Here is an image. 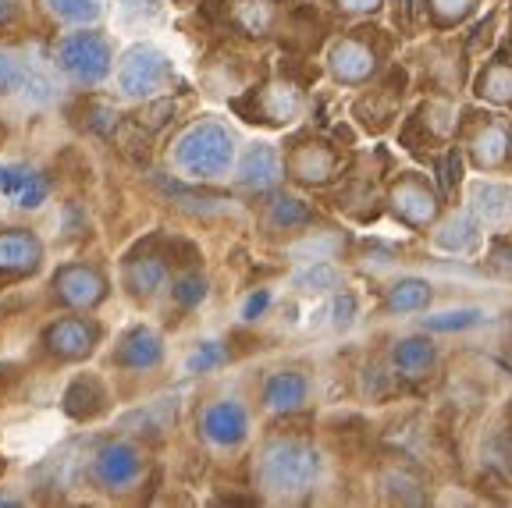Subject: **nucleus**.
<instances>
[{
    "mask_svg": "<svg viewBox=\"0 0 512 508\" xmlns=\"http://www.w3.org/2000/svg\"><path fill=\"white\" fill-rule=\"evenodd\" d=\"M256 480L274 501H296L310 494L320 480V455L306 441L285 437L271 441L256 462Z\"/></svg>",
    "mask_w": 512,
    "mask_h": 508,
    "instance_id": "f257e3e1",
    "label": "nucleus"
},
{
    "mask_svg": "<svg viewBox=\"0 0 512 508\" xmlns=\"http://www.w3.org/2000/svg\"><path fill=\"white\" fill-rule=\"evenodd\" d=\"M235 157V139L232 132L217 121H200L178 139L175 146V164L192 178H217L232 167Z\"/></svg>",
    "mask_w": 512,
    "mask_h": 508,
    "instance_id": "f03ea898",
    "label": "nucleus"
},
{
    "mask_svg": "<svg viewBox=\"0 0 512 508\" xmlns=\"http://www.w3.org/2000/svg\"><path fill=\"white\" fill-rule=\"evenodd\" d=\"M175 79L171 57L157 47H132L118 68V89L125 96H153Z\"/></svg>",
    "mask_w": 512,
    "mask_h": 508,
    "instance_id": "7ed1b4c3",
    "label": "nucleus"
},
{
    "mask_svg": "<svg viewBox=\"0 0 512 508\" xmlns=\"http://www.w3.org/2000/svg\"><path fill=\"white\" fill-rule=\"evenodd\" d=\"M57 64L75 82H100L111 68V47L93 32H79L57 47Z\"/></svg>",
    "mask_w": 512,
    "mask_h": 508,
    "instance_id": "20e7f679",
    "label": "nucleus"
},
{
    "mask_svg": "<svg viewBox=\"0 0 512 508\" xmlns=\"http://www.w3.org/2000/svg\"><path fill=\"white\" fill-rule=\"evenodd\" d=\"M93 473L107 491H128L143 477V452L136 445H128V441L104 445L93 459Z\"/></svg>",
    "mask_w": 512,
    "mask_h": 508,
    "instance_id": "39448f33",
    "label": "nucleus"
},
{
    "mask_svg": "<svg viewBox=\"0 0 512 508\" xmlns=\"http://www.w3.org/2000/svg\"><path fill=\"white\" fill-rule=\"evenodd\" d=\"M203 437L217 448H235L249 437V416L239 402H214L203 409Z\"/></svg>",
    "mask_w": 512,
    "mask_h": 508,
    "instance_id": "423d86ee",
    "label": "nucleus"
},
{
    "mask_svg": "<svg viewBox=\"0 0 512 508\" xmlns=\"http://www.w3.org/2000/svg\"><path fill=\"white\" fill-rule=\"evenodd\" d=\"M392 207L406 224L427 228V224L438 217V196H434V189L424 178L406 175V178H399V185L392 189Z\"/></svg>",
    "mask_w": 512,
    "mask_h": 508,
    "instance_id": "0eeeda50",
    "label": "nucleus"
},
{
    "mask_svg": "<svg viewBox=\"0 0 512 508\" xmlns=\"http://www.w3.org/2000/svg\"><path fill=\"white\" fill-rule=\"evenodd\" d=\"M50 79L25 54H0V93L29 96V100H50Z\"/></svg>",
    "mask_w": 512,
    "mask_h": 508,
    "instance_id": "6e6552de",
    "label": "nucleus"
},
{
    "mask_svg": "<svg viewBox=\"0 0 512 508\" xmlns=\"http://www.w3.org/2000/svg\"><path fill=\"white\" fill-rule=\"evenodd\" d=\"M50 196V182L25 164H0V199H8L15 207L32 210Z\"/></svg>",
    "mask_w": 512,
    "mask_h": 508,
    "instance_id": "1a4fd4ad",
    "label": "nucleus"
},
{
    "mask_svg": "<svg viewBox=\"0 0 512 508\" xmlns=\"http://www.w3.org/2000/svg\"><path fill=\"white\" fill-rule=\"evenodd\" d=\"M377 68V54L370 50V43L363 40H342L331 50V72L342 82H367Z\"/></svg>",
    "mask_w": 512,
    "mask_h": 508,
    "instance_id": "9d476101",
    "label": "nucleus"
},
{
    "mask_svg": "<svg viewBox=\"0 0 512 508\" xmlns=\"http://www.w3.org/2000/svg\"><path fill=\"white\" fill-rule=\"evenodd\" d=\"M57 295L72 306H93L104 299V278L93 267H64L54 278Z\"/></svg>",
    "mask_w": 512,
    "mask_h": 508,
    "instance_id": "9b49d317",
    "label": "nucleus"
},
{
    "mask_svg": "<svg viewBox=\"0 0 512 508\" xmlns=\"http://www.w3.org/2000/svg\"><path fill=\"white\" fill-rule=\"evenodd\" d=\"M47 345L57 352V356H64V359H82V356H89V352H93L96 327L86 324V320L68 317V320H61V324L50 327V331H47Z\"/></svg>",
    "mask_w": 512,
    "mask_h": 508,
    "instance_id": "f8f14e48",
    "label": "nucleus"
},
{
    "mask_svg": "<svg viewBox=\"0 0 512 508\" xmlns=\"http://www.w3.org/2000/svg\"><path fill=\"white\" fill-rule=\"evenodd\" d=\"M310 395V381L296 370H285V374H274L264 388V405L271 413H299Z\"/></svg>",
    "mask_w": 512,
    "mask_h": 508,
    "instance_id": "ddd939ff",
    "label": "nucleus"
},
{
    "mask_svg": "<svg viewBox=\"0 0 512 508\" xmlns=\"http://www.w3.org/2000/svg\"><path fill=\"white\" fill-rule=\"evenodd\" d=\"M392 363H395V370H399L402 377H409V381H420V377H427L434 366H438V349H434L427 338L413 334V338H402V342H395Z\"/></svg>",
    "mask_w": 512,
    "mask_h": 508,
    "instance_id": "4468645a",
    "label": "nucleus"
},
{
    "mask_svg": "<svg viewBox=\"0 0 512 508\" xmlns=\"http://www.w3.org/2000/svg\"><path fill=\"white\" fill-rule=\"evenodd\" d=\"M278 175H281V164H278V153L274 146L267 143H256L253 150L246 153L242 160V171H239V182L253 192H267L278 185Z\"/></svg>",
    "mask_w": 512,
    "mask_h": 508,
    "instance_id": "2eb2a0df",
    "label": "nucleus"
},
{
    "mask_svg": "<svg viewBox=\"0 0 512 508\" xmlns=\"http://www.w3.org/2000/svg\"><path fill=\"white\" fill-rule=\"evenodd\" d=\"M43 249L40 239L29 235V231H8V235H0V270L4 274H25L40 263Z\"/></svg>",
    "mask_w": 512,
    "mask_h": 508,
    "instance_id": "dca6fc26",
    "label": "nucleus"
},
{
    "mask_svg": "<svg viewBox=\"0 0 512 508\" xmlns=\"http://www.w3.org/2000/svg\"><path fill=\"white\" fill-rule=\"evenodd\" d=\"M509 143L512 139H509V132H505V125L488 121V125L473 135V143H470L473 164H477L480 171H498V167L509 160Z\"/></svg>",
    "mask_w": 512,
    "mask_h": 508,
    "instance_id": "f3484780",
    "label": "nucleus"
},
{
    "mask_svg": "<svg viewBox=\"0 0 512 508\" xmlns=\"http://www.w3.org/2000/svg\"><path fill=\"white\" fill-rule=\"evenodd\" d=\"M164 349H160V338L150 331V327H132V331L121 338L118 349V363L132 366V370H153L160 363Z\"/></svg>",
    "mask_w": 512,
    "mask_h": 508,
    "instance_id": "a211bd4d",
    "label": "nucleus"
},
{
    "mask_svg": "<svg viewBox=\"0 0 512 508\" xmlns=\"http://www.w3.org/2000/svg\"><path fill=\"white\" fill-rule=\"evenodd\" d=\"M473 214L484 224H505L512 214V189L502 182L473 185Z\"/></svg>",
    "mask_w": 512,
    "mask_h": 508,
    "instance_id": "6ab92c4d",
    "label": "nucleus"
},
{
    "mask_svg": "<svg viewBox=\"0 0 512 508\" xmlns=\"http://www.w3.org/2000/svg\"><path fill=\"white\" fill-rule=\"evenodd\" d=\"M292 171H296V178H303V182H328V178L335 175V153L320 143L299 146V150L292 153Z\"/></svg>",
    "mask_w": 512,
    "mask_h": 508,
    "instance_id": "aec40b11",
    "label": "nucleus"
},
{
    "mask_svg": "<svg viewBox=\"0 0 512 508\" xmlns=\"http://www.w3.org/2000/svg\"><path fill=\"white\" fill-rule=\"evenodd\" d=\"M125 281H128V288H132V295H139V299H150V295H157L160 288H164V281H168V263L157 260V256L136 260L132 267H128Z\"/></svg>",
    "mask_w": 512,
    "mask_h": 508,
    "instance_id": "412c9836",
    "label": "nucleus"
},
{
    "mask_svg": "<svg viewBox=\"0 0 512 508\" xmlns=\"http://www.w3.org/2000/svg\"><path fill=\"white\" fill-rule=\"evenodd\" d=\"M427 302H431V285L420 278L395 281V285L388 288V295H384V306L392 313H416V310H424Z\"/></svg>",
    "mask_w": 512,
    "mask_h": 508,
    "instance_id": "4be33fe9",
    "label": "nucleus"
},
{
    "mask_svg": "<svg viewBox=\"0 0 512 508\" xmlns=\"http://www.w3.org/2000/svg\"><path fill=\"white\" fill-rule=\"evenodd\" d=\"M441 249H452V253H466V249L477 246V224H473L470 214H456L452 221L441 228L438 235Z\"/></svg>",
    "mask_w": 512,
    "mask_h": 508,
    "instance_id": "5701e85b",
    "label": "nucleus"
},
{
    "mask_svg": "<svg viewBox=\"0 0 512 508\" xmlns=\"http://www.w3.org/2000/svg\"><path fill=\"white\" fill-rule=\"evenodd\" d=\"M484 100L491 104H512V68L509 64H488V72L480 75V89Z\"/></svg>",
    "mask_w": 512,
    "mask_h": 508,
    "instance_id": "b1692460",
    "label": "nucleus"
},
{
    "mask_svg": "<svg viewBox=\"0 0 512 508\" xmlns=\"http://www.w3.org/2000/svg\"><path fill=\"white\" fill-rule=\"evenodd\" d=\"M235 22L249 32H267L274 22V4L271 0H239V8H235Z\"/></svg>",
    "mask_w": 512,
    "mask_h": 508,
    "instance_id": "393cba45",
    "label": "nucleus"
},
{
    "mask_svg": "<svg viewBox=\"0 0 512 508\" xmlns=\"http://www.w3.org/2000/svg\"><path fill=\"white\" fill-rule=\"evenodd\" d=\"M296 288H299V292H310V295L331 292V288H338V270L331 267V263L317 260L313 267H306L303 274H299V278H296Z\"/></svg>",
    "mask_w": 512,
    "mask_h": 508,
    "instance_id": "a878e982",
    "label": "nucleus"
},
{
    "mask_svg": "<svg viewBox=\"0 0 512 508\" xmlns=\"http://www.w3.org/2000/svg\"><path fill=\"white\" fill-rule=\"evenodd\" d=\"M484 317H488L484 310L463 306V310H448V313H438V317L424 320V327L427 331H466V327H477Z\"/></svg>",
    "mask_w": 512,
    "mask_h": 508,
    "instance_id": "bb28decb",
    "label": "nucleus"
},
{
    "mask_svg": "<svg viewBox=\"0 0 512 508\" xmlns=\"http://www.w3.org/2000/svg\"><path fill=\"white\" fill-rule=\"evenodd\" d=\"M310 207H306L303 199H296V196H285V199H278L271 207V221L278 224V228H299V224H306L310 221Z\"/></svg>",
    "mask_w": 512,
    "mask_h": 508,
    "instance_id": "cd10ccee",
    "label": "nucleus"
},
{
    "mask_svg": "<svg viewBox=\"0 0 512 508\" xmlns=\"http://www.w3.org/2000/svg\"><path fill=\"white\" fill-rule=\"evenodd\" d=\"M224 359H228V352H224L221 342H203L200 349H192V356L185 359V370H189V374H210Z\"/></svg>",
    "mask_w": 512,
    "mask_h": 508,
    "instance_id": "c85d7f7f",
    "label": "nucleus"
},
{
    "mask_svg": "<svg viewBox=\"0 0 512 508\" xmlns=\"http://www.w3.org/2000/svg\"><path fill=\"white\" fill-rule=\"evenodd\" d=\"M50 8L68 22H93L100 15V0H50Z\"/></svg>",
    "mask_w": 512,
    "mask_h": 508,
    "instance_id": "c756f323",
    "label": "nucleus"
},
{
    "mask_svg": "<svg viewBox=\"0 0 512 508\" xmlns=\"http://www.w3.org/2000/svg\"><path fill=\"white\" fill-rule=\"evenodd\" d=\"M477 8V0H431V11L441 25H456L463 22L470 11Z\"/></svg>",
    "mask_w": 512,
    "mask_h": 508,
    "instance_id": "7c9ffc66",
    "label": "nucleus"
},
{
    "mask_svg": "<svg viewBox=\"0 0 512 508\" xmlns=\"http://www.w3.org/2000/svg\"><path fill=\"white\" fill-rule=\"evenodd\" d=\"M171 295H175L178 306L192 310V306H200V302L207 299V281L203 278H182L175 288H171Z\"/></svg>",
    "mask_w": 512,
    "mask_h": 508,
    "instance_id": "2f4dec72",
    "label": "nucleus"
},
{
    "mask_svg": "<svg viewBox=\"0 0 512 508\" xmlns=\"http://www.w3.org/2000/svg\"><path fill=\"white\" fill-rule=\"evenodd\" d=\"M352 313H356V299H352V295H342V299H335V317H331V324L335 327L352 324Z\"/></svg>",
    "mask_w": 512,
    "mask_h": 508,
    "instance_id": "473e14b6",
    "label": "nucleus"
},
{
    "mask_svg": "<svg viewBox=\"0 0 512 508\" xmlns=\"http://www.w3.org/2000/svg\"><path fill=\"white\" fill-rule=\"evenodd\" d=\"M267 302H271V295H267V292L249 295V302H246V306H242V317H246V320H256V317H260V313L267 310Z\"/></svg>",
    "mask_w": 512,
    "mask_h": 508,
    "instance_id": "72a5a7b5",
    "label": "nucleus"
},
{
    "mask_svg": "<svg viewBox=\"0 0 512 508\" xmlns=\"http://www.w3.org/2000/svg\"><path fill=\"white\" fill-rule=\"evenodd\" d=\"M381 0H338V8L342 11H374Z\"/></svg>",
    "mask_w": 512,
    "mask_h": 508,
    "instance_id": "f704fd0d",
    "label": "nucleus"
},
{
    "mask_svg": "<svg viewBox=\"0 0 512 508\" xmlns=\"http://www.w3.org/2000/svg\"><path fill=\"white\" fill-rule=\"evenodd\" d=\"M11 18H15V4H11V0H0V25L11 22Z\"/></svg>",
    "mask_w": 512,
    "mask_h": 508,
    "instance_id": "c9c22d12",
    "label": "nucleus"
}]
</instances>
